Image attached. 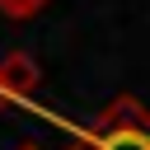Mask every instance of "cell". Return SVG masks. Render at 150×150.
Listing matches in <instances>:
<instances>
[{
	"label": "cell",
	"mask_w": 150,
	"mask_h": 150,
	"mask_svg": "<svg viewBox=\"0 0 150 150\" xmlns=\"http://www.w3.org/2000/svg\"><path fill=\"white\" fill-rule=\"evenodd\" d=\"M0 112H5V98H0Z\"/></svg>",
	"instance_id": "5"
},
{
	"label": "cell",
	"mask_w": 150,
	"mask_h": 150,
	"mask_svg": "<svg viewBox=\"0 0 150 150\" xmlns=\"http://www.w3.org/2000/svg\"><path fill=\"white\" fill-rule=\"evenodd\" d=\"M38 84H42V70H38V61H33L28 52H9V56L0 61V98H5V108L33 98Z\"/></svg>",
	"instance_id": "2"
},
{
	"label": "cell",
	"mask_w": 150,
	"mask_h": 150,
	"mask_svg": "<svg viewBox=\"0 0 150 150\" xmlns=\"http://www.w3.org/2000/svg\"><path fill=\"white\" fill-rule=\"evenodd\" d=\"M80 150H150V112L136 98H112L80 136Z\"/></svg>",
	"instance_id": "1"
},
{
	"label": "cell",
	"mask_w": 150,
	"mask_h": 150,
	"mask_svg": "<svg viewBox=\"0 0 150 150\" xmlns=\"http://www.w3.org/2000/svg\"><path fill=\"white\" fill-rule=\"evenodd\" d=\"M19 150H38V145H19Z\"/></svg>",
	"instance_id": "4"
},
{
	"label": "cell",
	"mask_w": 150,
	"mask_h": 150,
	"mask_svg": "<svg viewBox=\"0 0 150 150\" xmlns=\"http://www.w3.org/2000/svg\"><path fill=\"white\" fill-rule=\"evenodd\" d=\"M52 0H0V14L5 19H14V23H23V19H33V14H42Z\"/></svg>",
	"instance_id": "3"
}]
</instances>
